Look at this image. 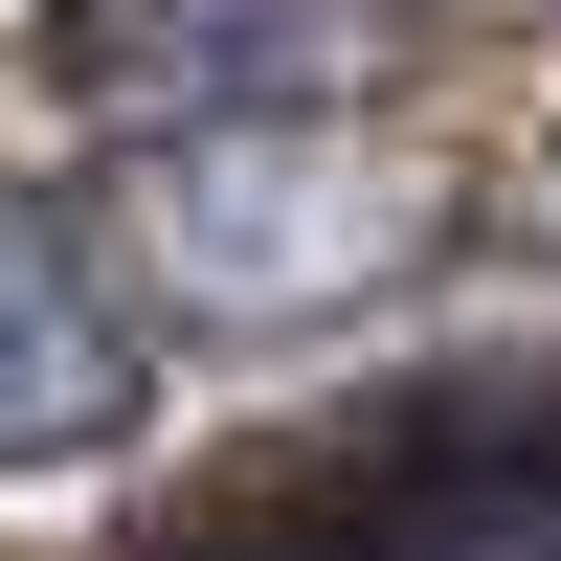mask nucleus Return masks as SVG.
Returning <instances> with one entry per match:
<instances>
[{
    "label": "nucleus",
    "instance_id": "f257e3e1",
    "mask_svg": "<svg viewBox=\"0 0 561 561\" xmlns=\"http://www.w3.org/2000/svg\"><path fill=\"white\" fill-rule=\"evenodd\" d=\"M382 248H404V180H359L337 135H293V113L180 135V180H158V270L203 314H314V293H359Z\"/></svg>",
    "mask_w": 561,
    "mask_h": 561
},
{
    "label": "nucleus",
    "instance_id": "f03ea898",
    "mask_svg": "<svg viewBox=\"0 0 561 561\" xmlns=\"http://www.w3.org/2000/svg\"><path fill=\"white\" fill-rule=\"evenodd\" d=\"M359 45H382V0H68V23H45V68L113 90V113H203V135H248V113H314Z\"/></svg>",
    "mask_w": 561,
    "mask_h": 561
},
{
    "label": "nucleus",
    "instance_id": "7ed1b4c3",
    "mask_svg": "<svg viewBox=\"0 0 561 561\" xmlns=\"http://www.w3.org/2000/svg\"><path fill=\"white\" fill-rule=\"evenodd\" d=\"M135 404V314L90 293V248L68 225H23L0 203V449H90Z\"/></svg>",
    "mask_w": 561,
    "mask_h": 561
}]
</instances>
